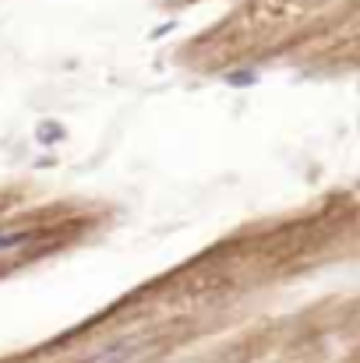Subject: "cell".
<instances>
[{"mask_svg": "<svg viewBox=\"0 0 360 363\" xmlns=\"http://www.w3.org/2000/svg\"><path fill=\"white\" fill-rule=\"evenodd\" d=\"M138 350H141V342L138 339H124V342H114V346H107V350H99L92 360L85 363H127L138 357Z\"/></svg>", "mask_w": 360, "mask_h": 363, "instance_id": "6da1fadb", "label": "cell"}, {"mask_svg": "<svg viewBox=\"0 0 360 363\" xmlns=\"http://www.w3.org/2000/svg\"><path fill=\"white\" fill-rule=\"evenodd\" d=\"M32 237L36 233H28V230H0V254H11V250L32 243Z\"/></svg>", "mask_w": 360, "mask_h": 363, "instance_id": "7a4b0ae2", "label": "cell"}, {"mask_svg": "<svg viewBox=\"0 0 360 363\" xmlns=\"http://www.w3.org/2000/svg\"><path fill=\"white\" fill-rule=\"evenodd\" d=\"M254 74H230V85H251Z\"/></svg>", "mask_w": 360, "mask_h": 363, "instance_id": "3957f363", "label": "cell"}]
</instances>
